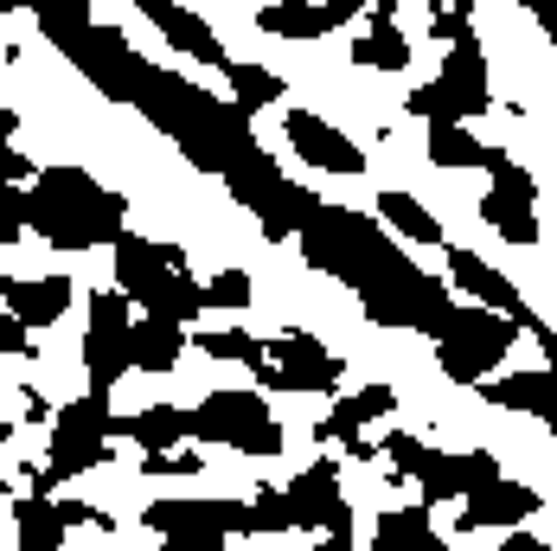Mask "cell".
Returning a JSON list of instances; mask_svg holds the SVG:
<instances>
[{"instance_id":"74e56055","label":"cell","mask_w":557,"mask_h":551,"mask_svg":"<svg viewBox=\"0 0 557 551\" xmlns=\"http://www.w3.org/2000/svg\"><path fill=\"white\" fill-rule=\"evenodd\" d=\"M7 353H33V328L13 321V315H0V359H7Z\"/></svg>"},{"instance_id":"52a82bcc","label":"cell","mask_w":557,"mask_h":551,"mask_svg":"<svg viewBox=\"0 0 557 551\" xmlns=\"http://www.w3.org/2000/svg\"><path fill=\"white\" fill-rule=\"evenodd\" d=\"M141 519L161 551H224L231 532H250V500H154Z\"/></svg>"},{"instance_id":"7a4b0ae2","label":"cell","mask_w":557,"mask_h":551,"mask_svg":"<svg viewBox=\"0 0 557 551\" xmlns=\"http://www.w3.org/2000/svg\"><path fill=\"white\" fill-rule=\"evenodd\" d=\"M301 257H308V270L346 282L366 302V315L385 321V328H417L443 340L448 321H455L443 282L410 270V257L391 250L385 231L352 206H314L308 224H301Z\"/></svg>"},{"instance_id":"2e32d148","label":"cell","mask_w":557,"mask_h":551,"mask_svg":"<svg viewBox=\"0 0 557 551\" xmlns=\"http://www.w3.org/2000/svg\"><path fill=\"white\" fill-rule=\"evenodd\" d=\"M135 7H141V13H148V20H154V26H161V33H168L186 58L212 64L219 77L231 71V52L219 46V33L206 26V13H199V7H180V0H135Z\"/></svg>"},{"instance_id":"cb8c5ba5","label":"cell","mask_w":557,"mask_h":551,"mask_svg":"<svg viewBox=\"0 0 557 551\" xmlns=\"http://www.w3.org/2000/svg\"><path fill=\"white\" fill-rule=\"evenodd\" d=\"M372 551H448V546L436 539V526H430V513H423V506H397V513L379 519Z\"/></svg>"},{"instance_id":"6da1fadb","label":"cell","mask_w":557,"mask_h":551,"mask_svg":"<svg viewBox=\"0 0 557 551\" xmlns=\"http://www.w3.org/2000/svg\"><path fill=\"white\" fill-rule=\"evenodd\" d=\"M33 13H39V33H46L110 103H135L161 135H173V142L186 148L193 167L231 180V193H237L244 206H257L263 237H276V244L282 237H301V224H308V212H314L321 199L301 193L295 180H282V167L257 148L250 115L237 110V103H219V97H206L199 84H186V77H173V71H154L141 52H128V39H122L115 26H97L84 0H77V7H71V0H46V7H33Z\"/></svg>"},{"instance_id":"d6986e66","label":"cell","mask_w":557,"mask_h":551,"mask_svg":"<svg viewBox=\"0 0 557 551\" xmlns=\"http://www.w3.org/2000/svg\"><path fill=\"white\" fill-rule=\"evenodd\" d=\"M539 513V488H519V481H487V488H474V494L461 500V519H455V532H487V526H525Z\"/></svg>"},{"instance_id":"ab89813d","label":"cell","mask_w":557,"mask_h":551,"mask_svg":"<svg viewBox=\"0 0 557 551\" xmlns=\"http://www.w3.org/2000/svg\"><path fill=\"white\" fill-rule=\"evenodd\" d=\"M494 551H552L539 532H506V546H494Z\"/></svg>"},{"instance_id":"d4e9b609","label":"cell","mask_w":557,"mask_h":551,"mask_svg":"<svg viewBox=\"0 0 557 551\" xmlns=\"http://www.w3.org/2000/svg\"><path fill=\"white\" fill-rule=\"evenodd\" d=\"M379 219H385L391 231H404L410 244H443V237H448L443 219H436L417 193H379Z\"/></svg>"},{"instance_id":"e575fe53","label":"cell","mask_w":557,"mask_h":551,"mask_svg":"<svg viewBox=\"0 0 557 551\" xmlns=\"http://www.w3.org/2000/svg\"><path fill=\"white\" fill-rule=\"evenodd\" d=\"M206 308H224V315L250 308V276L244 270H219L212 282H206Z\"/></svg>"},{"instance_id":"7402d4cb","label":"cell","mask_w":557,"mask_h":551,"mask_svg":"<svg viewBox=\"0 0 557 551\" xmlns=\"http://www.w3.org/2000/svg\"><path fill=\"white\" fill-rule=\"evenodd\" d=\"M115 437L141 442L148 455H173L180 442L193 437V417H186L180 404H148V411H135V417H110V442Z\"/></svg>"},{"instance_id":"277c9868","label":"cell","mask_w":557,"mask_h":551,"mask_svg":"<svg viewBox=\"0 0 557 551\" xmlns=\"http://www.w3.org/2000/svg\"><path fill=\"white\" fill-rule=\"evenodd\" d=\"M115 289L148 315V321H168V328H186L206 315V289L193 282L186 257L173 244H148L135 231H122L115 244Z\"/></svg>"},{"instance_id":"8fae6325","label":"cell","mask_w":557,"mask_h":551,"mask_svg":"<svg viewBox=\"0 0 557 551\" xmlns=\"http://www.w3.org/2000/svg\"><path fill=\"white\" fill-rule=\"evenodd\" d=\"M103 462H110V397H71V404H58L52 462H46L52 488L90 475V468H103Z\"/></svg>"},{"instance_id":"ffe728a7","label":"cell","mask_w":557,"mask_h":551,"mask_svg":"<svg viewBox=\"0 0 557 551\" xmlns=\"http://www.w3.org/2000/svg\"><path fill=\"white\" fill-rule=\"evenodd\" d=\"M448 276H455L461 295H474V308H494V315H512L519 328H532V308L519 302V289H512L494 264H481L474 250H448Z\"/></svg>"},{"instance_id":"4dcf8cb0","label":"cell","mask_w":557,"mask_h":551,"mask_svg":"<svg viewBox=\"0 0 557 551\" xmlns=\"http://www.w3.org/2000/svg\"><path fill=\"white\" fill-rule=\"evenodd\" d=\"M366 424H372V411H366V397H334V411H327V417L314 424V442H346V449H352Z\"/></svg>"},{"instance_id":"e0dca14e","label":"cell","mask_w":557,"mask_h":551,"mask_svg":"<svg viewBox=\"0 0 557 551\" xmlns=\"http://www.w3.org/2000/svg\"><path fill=\"white\" fill-rule=\"evenodd\" d=\"M443 97H448V115L455 122H468V115H487L494 103V90H487V52H481V39H461V46H448L443 58Z\"/></svg>"},{"instance_id":"5b68a950","label":"cell","mask_w":557,"mask_h":551,"mask_svg":"<svg viewBox=\"0 0 557 551\" xmlns=\"http://www.w3.org/2000/svg\"><path fill=\"white\" fill-rule=\"evenodd\" d=\"M385 462H391V481H417L423 500H468L474 488L500 481V462L487 449H468V455H443V449H423L417 437L391 430L385 442Z\"/></svg>"},{"instance_id":"9c48e42d","label":"cell","mask_w":557,"mask_h":551,"mask_svg":"<svg viewBox=\"0 0 557 551\" xmlns=\"http://www.w3.org/2000/svg\"><path fill=\"white\" fill-rule=\"evenodd\" d=\"M257 372V391H314V397H334L346 366L339 353H327L308 328H282L276 340H263V366Z\"/></svg>"},{"instance_id":"5bb4252c","label":"cell","mask_w":557,"mask_h":551,"mask_svg":"<svg viewBox=\"0 0 557 551\" xmlns=\"http://www.w3.org/2000/svg\"><path fill=\"white\" fill-rule=\"evenodd\" d=\"M282 135H288V148L301 155L308 167H321V173H366V155H359V142H346L327 115L314 110H288L282 115Z\"/></svg>"},{"instance_id":"9a60e30c","label":"cell","mask_w":557,"mask_h":551,"mask_svg":"<svg viewBox=\"0 0 557 551\" xmlns=\"http://www.w3.org/2000/svg\"><path fill=\"white\" fill-rule=\"evenodd\" d=\"M0 302H7L13 321H26V328L39 333V328H52V321H64V308L77 302V282L71 276H7Z\"/></svg>"},{"instance_id":"603a6c76","label":"cell","mask_w":557,"mask_h":551,"mask_svg":"<svg viewBox=\"0 0 557 551\" xmlns=\"http://www.w3.org/2000/svg\"><path fill=\"white\" fill-rule=\"evenodd\" d=\"M13 526H20V551H64V532H71L58 500H33V494L13 500Z\"/></svg>"},{"instance_id":"f546056e","label":"cell","mask_w":557,"mask_h":551,"mask_svg":"<svg viewBox=\"0 0 557 551\" xmlns=\"http://www.w3.org/2000/svg\"><path fill=\"white\" fill-rule=\"evenodd\" d=\"M193 346L206 353V359H237V366H263V340L244 328H206L193 333Z\"/></svg>"},{"instance_id":"3957f363","label":"cell","mask_w":557,"mask_h":551,"mask_svg":"<svg viewBox=\"0 0 557 551\" xmlns=\"http://www.w3.org/2000/svg\"><path fill=\"white\" fill-rule=\"evenodd\" d=\"M26 224L52 250H97V244L115 250L122 231H128V199L110 193L84 167H39V180L26 193Z\"/></svg>"},{"instance_id":"8992f818","label":"cell","mask_w":557,"mask_h":551,"mask_svg":"<svg viewBox=\"0 0 557 551\" xmlns=\"http://www.w3.org/2000/svg\"><path fill=\"white\" fill-rule=\"evenodd\" d=\"M193 437L199 442H219V449H244V455H282V424L270 417L263 391H212L199 397L193 411Z\"/></svg>"},{"instance_id":"83f0119b","label":"cell","mask_w":557,"mask_h":551,"mask_svg":"<svg viewBox=\"0 0 557 551\" xmlns=\"http://www.w3.org/2000/svg\"><path fill=\"white\" fill-rule=\"evenodd\" d=\"M481 219L494 224L506 244H519V250L539 244V206H525V199H500V193H487V199H481Z\"/></svg>"},{"instance_id":"8d00e7d4","label":"cell","mask_w":557,"mask_h":551,"mask_svg":"<svg viewBox=\"0 0 557 551\" xmlns=\"http://www.w3.org/2000/svg\"><path fill=\"white\" fill-rule=\"evenodd\" d=\"M141 475H199V455L193 449H173V455H148Z\"/></svg>"},{"instance_id":"60d3db41","label":"cell","mask_w":557,"mask_h":551,"mask_svg":"<svg viewBox=\"0 0 557 551\" xmlns=\"http://www.w3.org/2000/svg\"><path fill=\"white\" fill-rule=\"evenodd\" d=\"M532 13H539V26L552 33V46H557V0H532Z\"/></svg>"},{"instance_id":"ac0fdd59","label":"cell","mask_w":557,"mask_h":551,"mask_svg":"<svg viewBox=\"0 0 557 551\" xmlns=\"http://www.w3.org/2000/svg\"><path fill=\"white\" fill-rule=\"evenodd\" d=\"M352 13H366V0H321V7L282 0V7H257V33H270V39H327Z\"/></svg>"},{"instance_id":"7c38bea8","label":"cell","mask_w":557,"mask_h":551,"mask_svg":"<svg viewBox=\"0 0 557 551\" xmlns=\"http://www.w3.org/2000/svg\"><path fill=\"white\" fill-rule=\"evenodd\" d=\"M288 513L301 532H321L314 551H346L352 546V506L339 494V468L334 462H308L295 481H288Z\"/></svg>"},{"instance_id":"4316f807","label":"cell","mask_w":557,"mask_h":551,"mask_svg":"<svg viewBox=\"0 0 557 551\" xmlns=\"http://www.w3.org/2000/svg\"><path fill=\"white\" fill-rule=\"evenodd\" d=\"M224 84L237 90V110H244V115H257V110H270V103H282V77H276V71H263V64H244V58H231Z\"/></svg>"},{"instance_id":"4fadbf2b","label":"cell","mask_w":557,"mask_h":551,"mask_svg":"<svg viewBox=\"0 0 557 551\" xmlns=\"http://www.w3.org/2000/svg\"><path fill=\"white\" fill-rule=\"evenodd\" d=\"M532 340H539V353H545V366H532V372H512V379H494V385H481L487 404H500V411H525V417H539L545 430L557 437V333L532 315Z\"/></svg>"},{"instance_id":"f35d334b","label":"cell","mask_w":557,"mask_h":551,"mask_svg":"<svg viewBox=\"0 0 557 551\" xmlns=\"http://www.w3.org/2000/svg\"><path fill=\"white\" fill-rule=\"evenodd\" d=\"M359 397H366V411H372V417H391V411H397V391H391V385H366Z\"/></svg>"},{"instance_id":"1f68e13d","label":"cell","mask_w":557,"mask_h":551,"mask_svg":"<svg viewBox=\"0 0 557 551\" xmlns=\"http://www.w3.org/2000/svg\"><path fill=\"white\" fill-rule=\"evenodd\" d=\"M487 180H494V193H500V199H525V206H539V180L512 161L506 148H487Z\"/></svg>"},{"instance_id":"d6a6232c","label":"cell","mask_w":557,"mask_h":551,"mask_svg":"<svg viewBox=\"0 0 557 551\" xmlns=\"http://www.w3.org/2000/svg\"><path fill=\"white\" fill-rule=\"evenodd\" d=\"M250 532H295V513H288V494L282 488H257V500H250Z\"/></svg>"},{"instance_id":"d590c367","label":"cell","mask_w":557,"mask_h":551,"mask_svg":"<svg viewBox=\"0 0 557 551\" xmlns=\"http://www.w3.org/2000/svg\"><path fill=\"white\" fill-rule=\"evenodd\" d=\"M26 237V186H0V244Z\"/></svg>"},{"instance_id":"44dd1931","label":"cell","mask_w":557,"mask_h":551,"mask_svg":"<svg viewBox=\"0 0 557 551\" xmlns=\"http://www.w3.org/2000/svg\"><path fill=\"white\" fill-rule=\"evenodd\" d=\"M352 64H366V71H404L410 64V39L397 33V0H372L366 7V33L352 46Z\"/></svg>"},{"instance_id":"836d02e7","label":"cell","mask_w":557,"mask_h":551,"mask_svg":"<svg viewBox=\"0 0 557 551\" xmlns=\"http://www.w3.org/2000/svg\"><path fill=\"white\" fill-rule=\"evenodd\" d=\"M430 39H448V46L474 39V7H468V0H443V7H430Z\"/></svg>"},{"instance_id":"f1b7e54d","label":"cell","mask_w":557,"mask_h":551,"mask_svg":"<svg viewBox=\"0 0 557 551\" xmlns=\"http://www.w3.org/2000/svg\"><path fill=\"white\" fill-rule=\"evenodd\" d=\"M430 161L436 167H487V142H474L461 122H436L430 128Z\"/></svg>"},{"instance_id":"ba28073f","label":"cell","mask_w":557,"mask_h":551,"mask_svg":"<svg viewBox=\"0 0 557 551\" xmlns=\"http://www.w3.org/2000/svg\"><path fill=\"white\" fill-rule=\"evenodd\" d=\"M519 333L525 328H519L512 315H494V308H455L448 333L436 340V359H443V372L455 379V385H481V372L500 366Z\"/></svg>"},{"instance_id":"484cf974","label":"cell","mask_w":557,"mask_h":551,"mask_svg":"<svg viewBox=\"0 0 557 551\" xmlns=\"http://www.w3.org/2000/svg\"><path fill=\"white\" fill-rule=\"evenodd\" d=\"M180 346H186V328H168V321H135V372H173L180 366Z\"/></svg>"},{"instance_id":"30bf717a","label":"cell","mask_w":557,"mask_h":551,"mask_svg":"<svg viewBox=\"0 0 557 551\" xmlns=\"http://www.w3.org/2000/svg\"><path fill=\"white\" fill-rule=\"evenodd\" d=\"M84 372L90 397H110L122 372H135V302L122 289L90 295V328H84Z\"/></svg>"},{"instance_id":"b9f144b4","label":"cell","mask_w":557,"mask_h":551,"mask_svg":"<svg viewBox=\"0 0 557 551\" xmlns=\"http://www.w3.org/2000/svg\"><path fill=\"white\" fill-rule=\"evenodd\" d=\"M0 442H7V424H0Z\"/></svg>"}]
</instances>
